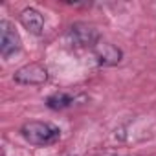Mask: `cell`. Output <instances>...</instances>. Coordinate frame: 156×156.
I'll return each mask as SVG.
<instances>
[{
  "mask_svg": "<svg viewBox=\"0 0 156 156\" xmlns=\"http://www.w3.org/2000/svg\"><path fill=\"white\" fill-rule=\"evenodd\" d=\"M20 136L33 147H50L61 140V129L50 121L31 119L20 127Z\"/></svg>",
  "mask_w": 156,
  "mask_h": 156,
  "instance_id": "6da1fadb",
  "label": "cell"
},
{
  "mask_svg": "<svg viewBox=\"0 0 156 156\" xmlns=\"http://www.w3.org/2000/svg\"><path fill=\"white\" fill-rule=\"evenodd\" d=\"M66 39L75 48H90V50H94V46L101 41V33L94 24L73 22L66 31Z\"/></svg>",
  "mask_w": 156,
  "mask_h": 156,
  "instance_id": "7a4b0ae2",
  "label": "cell"
},
{
  "mask_svg": "<svg viewBox=\"0 0 156 156\" xmlns=\"http://www.w3.org/2000/svg\"><path fill=\"white\" fill-rule=\"evenodd\" d=\"M50 79V72L44 64L41 62H30L15 70L13 73V81L24 87H42Z\"/></svg>",
  "mask_w": 156,
  "mask_h": 156,
  "instance_id": "3957f363",
  "label": "cell"
},
{
  "mask_svg": "<svg viewBox=\"0 0 156 156\" xmlns=\"http://www.w3.org/2000/svg\"><path fill=\"white\" fill-rule=\"evenodd\" d=\"M22 50V39L15 28L13 22L4 19L0 22V55L4 59H9L17 55Z\"/></svg>",
  "mask_w": 156,
  "mask_h": 156,
  "instance_id": "277c9868",
  "label": "cell"
},
{
  "mask_svg": "<svg viewBox=\"0 0 156 156\" xmlns=\"http://www.w3.org/2000/svg\"><path fill=\"white\" fill-rule=\"evenodd\" d=\"M94 57L98 61L99 66H118L123 61V51L121 48H118L116 44L108 42V41H99L94 46Z\"/></svg>",
  "mask_w": 156,
  "mask_h": 156,
  "instance_id": "5b68a950",
  "label": "cell"
},
{
  "mask_svg": "<svg viewBox=\"0 0 156 156\" xmlns=\"http://www.w3.org/2000/svg\"><path fill=\"white\" fill-rule=\"evenodd\" d=\"M19 20L20 24L31 33V35H42L44 31V17L41 15L39 9L35 8H24L20 13H19Z\"/></svg>",
  "mask_w": 156,
  "mask_h": 156,
  "instance_id": "8992f818",
  "label": "cell"
},
{
  "mask_svg": "<svg viewBox=\"0 0 156 156\" xmlns=\"http://www.w3.org/2000/svg\"><path fill=\"white\" fill-rule=\"evenodd\" d=\"M75 99H77L75 94L61 90V92H53L51 96H48V99H46V107L51 108V110H64V108L72 107V105L75 103Z\"/></svg>",
  "mask_w": 156,
  "mask_h": 156,
  "instance_id": "52a82bcc",
  "label": "cell"
},
{
  "mask_svg": "<svg viewBox=\"0 0 156 156\" xmlns=\"http://www.w3.org/2000/svg\"><path fill=\"white\" fill-rule=\"evenodd\" d=\"M105 156H125V154H105Z\"/></svg>",
  "mask_w": 156,
  "mask_h": 156,
  "instance_id": "ba28073f",
  "label": "cell"
}]
</instances>
